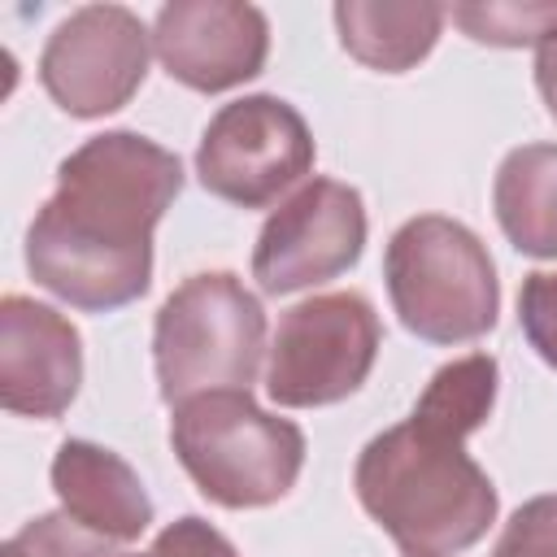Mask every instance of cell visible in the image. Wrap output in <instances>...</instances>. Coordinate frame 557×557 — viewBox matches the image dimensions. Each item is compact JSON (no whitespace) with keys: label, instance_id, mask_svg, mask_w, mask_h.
I'll return each instance as SVG.
<instances>
[{"label":"cell","instance_id":"16","mask_svg":"<svg viewBox=\"0 0 557 557\" xmlns=\"http://www.w3.org/2000/svg\"><path fill=\"white\" fill-rule=\"evenodd\" d=\"M448 13L470 39L492 48L540 44V35L557 26V4H457Z\"/></svg>","mask_w":557,"mask_h":557},{"label":"cell","instance_id":"13","mask_svg":"<svg viewBox=\"0 0 557 557\" xmlns=\"http://www.w3.org/2000/svg\"><path fill=\"white\" fill-rule=\"evenodd\" d=\"M448 9L444 4H396V0H344L335 4V30L348 57L379 74L413 70L440 39Z\"/></svg>","mask_w":557,"mask_h":557},{"label":"cell","instance_id":"7","mask_svg":"<svg viewBox=\"0 0 557 557\" xmlns=\"http://www.w3.org/2000/svg\"><path fill=\"white\" fill-rule=\"evenodd\" d=\"M313 170V135L296 104L239 96L222 104L196 148L205 191L239 209H265Z\"/></svg>","mask_w":557,"mask_h":557},{"label":"cell","instance_id":"15","mask_svg":"<svg viewBox=\"0 0 557 557\" xmlns=\"http://www.w3.org/2000/svg\"><path fill=\"white\" fill-rule=\"evenodd\" d=\"M492 405H496V361L487 352H466L431 374L413 413L444 422L461 435H474L487 422Z\"/></svg>","mask_w":557,"mask_h":557},{"label":"cell","instance_id":"4","mask_svg":"<svg viewBox=\"0 0 557 557\" xmlns=\"http://www.w3.org/2000/svg\"><path fill=\"white\" fill-rule=\"evenodd\" d=\"M383 278L400 326L426 344H470L496 326V265L483 239L457 218H409L387 239Z\"/></svg>","mask_w":557,"mask_h":557},{"label":"cell","instance_id":"8","mask_svg":"<svg viewBox=\"0 0 557 557\" xmlns=\"http://www.w3.org/2000/svg\"><path fill=\"white\" fill-rule=\"evenodd\" d=\"M148 44L152 35L126 4H83L48 35L39 83L70 117H104L139 91Z\"/></svg>","mask_w":557,"mask_h":557},{"label":"cell","instance_id":"20","mask_svg":"<svg viewBox=\"0 0 557 557\" xmlns=\"http://www.w3.org/2000/svg\"><path fill=\"white\" fill-rule=\"evenodd\" d=\"M144 557H239V553L218 527H209L205 518L187 513V518L161 527Z\"/></svg>","mask_w":557,"mask_h":557},{"label":"cell","instance_id":"18","mask_svg":"<svg viewBox=\"0 0 557 557\" xmlns=\"http://www.w3.org/2000/svg\"><path fill=\"white\" fill-rule=\"evenodd\" d=\"M492 557H557V492L518 505Z\"/></svg>","mask_w":557,"mask_h":557},{"label":"cell","instance_id":"14","mask_svg":"<svg viewBox=\"0 0 557 557\" xmlns=\"http://www.w3.org/2000/svg\"><path fill=\"white\" fill-rule=\"evenodd\" d=\"M505 239L527 257H557V144L513 148L492 183Z\"/></svg>","mask_w":557,"mask_h":557},{"label":"cell","instance_id":"3","mask_svg":"<svg viewBox=\"0 0 557 557\" xmlns=\"http://www.w3.org/2000/svg\"><path fill=\"white\" fill-rule=\"evenodd\" d=\"M170 444L200 496L222 509H261L283 500L305 466V431L265 413L248 392L222 387L174 405Z\"/></svg>","mask_w":557,"mask_h":557},{"label":"cell","instance_id":"9","mask_svg":"<svg viewBox=\"0 0 557 557\" xmlns=\"http://www.w3.org/2000/svg\"><path fill=\"white\" fill-rule=\"evenodd\" d=\"M366 248L361 191L339 178H309L261 226L252 248V278L265 296H292L300 287L339 278Z\"/></svg>","mask_w":557,"mask_h":557},{"label":"cell","instance_id":"10","mask_svg":"<svg viewBox=\"0 0 557 557\" xmlns=\"http://www.w3.org/2000/svg\"><path fill=\"white\" fill-rule=\"evenodd\" d=\"M152 52L161 70L191 91H231L261 74L270 57V22L257 4L235 0H174L152 22Z\"/></svg>","mask_w":557,"mask_h":557},{"label":"cell","instance_id":"2","mask_svg":"<svg viewBox=\"0 0 557 557\" xmlns=\"http://www.w3.org/2000/svg\"><path fill=\"white\" fill-rule=\"evenodd\" d=\"M361 509L409 557H457L496 522V487L466 435L409 413L374 435L352 470Z\"/></svg>","mask_w":557,"mask_h":557},{"label":"cell","instance_id":"12","mask_svg":"<svg viewBox=\"0 0 557 557\" xmlns=\"http://www.w3.org/2000/svg\"><path fill=\"white\" fill-rule=\"evenodd\" d=\"M52 492L61 500V513H70L78 527L113 544L139 540L152 522V500L139 474L113 448L91 444V440H65L57 448Z\"/></svg>","mask_w":557,"mask_h":557},{"label":"cell","instance_id":"6","mask_svg":"<svg viewBox=\"0 0 557 557\" xmlns=\"http://www.w3.org/2000/svg\"><path fill=\"white\" fill-rule=\"evenodd\" d=\"M383 326L361 292H326L278 318L265 396L283 409H322L352 396L379 357Z\"/></svg>","mask_w":557,"mask_h":557},{"label":"cell","instance_id":"19","mask_svg":"<svg viewBox=\"0 0 557 557\" xmlns=\"http://www.w3.org/2000/svg\"><path fill=\"white\" fill-rule=\"evenodd\" d=\"M518 322L544 366L557 370V270H535L518 292Z\"/></svg>","mask_w":557,"mask_h":557},{"label":"cell","instance_id":"17","mask_svg":"<svg viewBox=\"0 0 557 557\" xmlns=\"http://www.w3.org/2000/svg\"><path fill=\"white\" fill-rule=\"evenodd\" d=\"M4 557H113V540L78 527L70 513H44L9 535Z\"/></svg>","mask_w":557,"mask_h":557},{"label":"cell","instance_id":"1","mask_svg":"<svg viewBox=\"0 0 557 557\" xmlns=\"http://www.w3.org/2000/svg\"><path fill=\"white\" fill-rule=\"evenodd\" d=\"M183 191V161L139 131L78 144L26 231V270L83 313H113L152 283V231Z\"/></svg>","mask_w":557,"mask_h":557},{"label":"cell","instance_id":"5","mask_svg":"<svg viewBox=\"0 0 557 557\" xmlns=\"http://www.w3.org/2000/svg\"><path fill=\"white\" fill-rule=\"evenodd\" d=\"M261 352L265 309L231 270L191 274L157 309L152 366L165 405L222 387L248 392L261 370Z\"/></svg>","mask_w":557,"mask_h":557},{"label":"cell","instance_id":"21","mask_svg":"<svg viewBox=\"0 0 557 557\" xmlns=\"http://www.w3.org/2000/svg\"><path fill=\"white\" fill-rule=\"evenodd\" d=\"M535 87L548 104V117L557 122V26H548L535 44Z\"/></svg>","mask_w":557,"mask_h":557},{"label":"cell","instance_id":"11","mask_svg":"<svg viewBox=\"0 0 557 557\" xmlns=\"http://www.w3.org/2000/svg\"><path fill=\"white\" fill-rule=\"evenodd\" d=\"M83 383V339L65 313L30 296L0 300V405L17 418H61Z\"/></svg>","mask_w":557,"mask_h":557}]
</instances>
